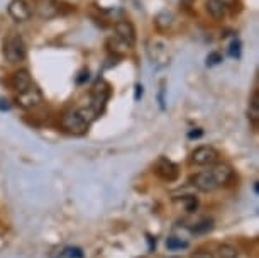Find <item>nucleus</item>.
I'll return each mask as SVG.
<instances>
[{
    "mask_svg": "<svg viewBox=\"0 0 259 258\" xmlns=\"http://www.w3.org/2000/svg\"><path fill=\"white\" fill-rule=\"evenodd\" d=\"M4 55L11 63H19L26 58V46H24V41L19 34L7 36V40L4 41Z\"/></svg>",
    "mask_w": 259,
    "mask_h": 258,
    "instance_id": "nucleus-1",
    "label": "nucleus"
},
{
    "mask_svg": "<svg viewBox=\"0 0 259 258\" xmlns=\"http://www.w3.org/2000/svg\"><path fill=\"white\" fill-rule=\"evenodd\" d=\"M61 126H63V129L68 131V133L76 134V136L85 134L87 129H89V124L81 119V116L78 114L76 110H70V113H66L65 116H63Z\"/></svg>",
    "mask_w": 259,
    "mask_h": 258,
    "instance_id": "nucleus-2",
    "label": "nucleus"
},
{
    "mask_svg": "<svg viewBox=\"0 0 259 258\" xmlns=\"http://www.w3.org/2000/svg\"><path fill=\"white\" fill-rule=\"evenodd\" d=\"M190 182H192V186L195 189H198L200 192H212L215 189H219V183L213 177L212 170H205V172H198L192 175Z\"/></svg>",
    "mask_w": 259,
    "mask_h": 258,
    "instance_id": "nucleus-3",
    "label": "nucleus"
},
{
    "mask_svg": "<svg viewBox=\"0 0 259 258\" xmlns=\"http://www.w3.org/2000/svg\"><path fill=\"white\" fill-rule=\"evenodd\" d=\"M42 102V92L36 85H31L27 90L17 94V104L22 109H34Z\"/></svg>",
    "mask_w": 259,
    "mask_h": 258,
    "instance_id": "nucleus-4",
    "label": "nucleus"
},
{
    "mask_svg": "<svg viewBox=\"0 0 259 258\" xmlns=\"http://www.w3.org/2000/svg\"><path fill=\"white\" fill-rule=\"evenodd\" d=\"M154 170H156V175H158L159 178H163L164 182H175L180 175L178 165L173 163L168 158H159Z\"/></svg>",
    "mask_w": 259,
    "mask_h": 258,
    "instance_id": "nucleus-5",
    "label": "nucleus"
},
{
    "mask_svg": "<svg viewBox=\"0 0 259 258\" xmlns=\"http://www.w3.org/2000/svg\"><path fill=\"white\" fill-rule=\"evenodd\" d=\"M219 160V152L212 146H200L192 153V162L195 165H200V167H205V165H215Z\"/></svg>",
    "mask_w": 259,
    "mask_h": 258,
    "instance_id": "nucleus-6",
    "label": "nucleus"
},
{
    "mask_svg": "<svg viewBox=\"0 0 259 258\" xmlns=\"http://www.w3.org/2000/svg\"><path fill=\"white\" fill-rule=\"evenodd\" d=\"M109 97H110L109 85H107L105 82H100V84H97L94 87V90H92V104H90V107L95 110L97 114H99L100 110H104V107L107 104V100H109Z\"/></svg>",
    "mask_w": 259,
    "mask_h": 258,
    "instance_id": "nucleus-7",
    "label": "nucleus"
},
{
    "mask_svg": "<svg viewBox=\"0 0 259 258\" xmlns=\"http://www.w3.org/2000/svg\"><path fill=\"white\" fill-rule=\"evenodd\" d=\"M34 12L41 19H55L60 14V4L56 0H34Z\"/></svg>",
    "mask_w": 259,
    "mask_h": 258,
    "instance_id": "nucleus-8",
    "label": "nucleus"
},
{
    "mask_svg": "<svg viewBox=\"0 0 259 258\" xmlns=\"http://www.w3.org/2000/svg\"><path fill=\"white\" fill-rule=\"evenodd\" d=\"M31 14L32 11L26 0H12V2L9 4V16H11L14 21L26 22L31 19Z\"/></svg>",
    "mask_w": 259,
    "mask_h": 258,
    "instance_id": "nucleus-9",
    "label": "nucleus"
},
{
    "mask_svg": "<svg viewBox=\"0 0 259 258\" xmlns=\"http://www.w3.org/2000/svg\"><path fill=\"white\" fill-rule=\"evenodd\" d=\"M114 29H115V34L119 40H122L125 45L133 46L136 43V29L134 26L131 24L129 21H119L114 24Z\"/></svg>",
    "mask_w": 259,
    "mask_h": 258,
    "instance_id": "nucleus-10",
    "label": "nucleus"
},
{
    "mask_svg": "<svg viewBox=\"0 0 259 258\" xmlns=\"http://www.w3.org/2000/svg\"><path fill=\"white\" fill-rule=\"evenodd\" d=\"M11 85H12V89L17 92V94L27 90L29 87L32 85V79H31V75H29V71L27 70L16 71L12 75V79H11Z\"/></svg>",
    "mask_w": 259,
    "mask_h": 258,
    "instance_id": "nucleus-11",
    "label": "nucleus"
},
{
    "mask_svg": "<svg viewBox=\"0 0 259 258\" xmlns=\"http://www.w3.org/2000/svg\"><path fill=\"white\" fill-rule=\"evenodd\" d=\"M212 173H213L215 180H217L219 187L227 186V183H229V180L232 178V168L229 167V165H226V163L215 165V167L212 168Z\"/></svg>",
    "mask_w": 259,
    "mask_h": 258,
    "instance_id": "nucleus-12",
    "label": "nucleus"
},
{
    "mask_svg": "<svg viewBox=\"0 0 259 258\" xmlns=\"http://www.w3.org/2000/svg\"><path fill=\"white\" fill-rule=\"evenodd\" d=\"M154 24H156V27L159 29V31H169L171 26L175 24V16H173V12H169V11H161L158 16L154 17Z\"/></svg>",
    "mask_w": 259,
    "mask_h": 258,
    "instance_id": "nucleus-13",
    "label": "nucleus"
},
{
    "mask_svg": "<svg viewBox=\"0 0 259 258\" xmlns=\"http://www.w3.org/2000/svg\"><path fill=\"white\" fill-rule=\"evenodd\" d=\"M205 7H207V12L213 19H222L226 16V4L222 0H207Z\"/></svg>",
    "mask_w": 259,
    "mask_h": 258,
    "instance_id": "nucleus-14",
    "label": "nucleus"
},
{
    "mask_svg": "<svg viewBox=\"0 0 259 258\" xmlns=\"http://www.w3.org/2000/svg\"><path fill=\"white\" fill-rule=\"evenodd\" d=\"M107 46H109V51L110 53H114V55L117 56H124L127 51H129V45H125L124 41L119 40V38H110L109 41H107Z\"/></svg>",
    "mask_w": 259,
    "mask_h": 258,
    "instance_id": "nucleus-15",
    "label": "nucleus"
},
{
    "mask_svg": "<svg viewBox=\"0 0 259 258\" xmlns=\"http://www.w3.org/2000/svg\"><path fill=\"white\" fill-rule=\"evenodd\" d=\"M249 121L256 126L259 124V94L257 92H254L252 94V99H251V104H249Z\"/></svg>",
    "mask_w": 259,
    "mask_h": 258,
    "instance_id": "nucleus-16",
    "label": "nucleus"
},
{
    "mask_svg": "<svg viewBox=\"0 0 259 258\" xmlns=\"http://www.w3.org/2000/svg\"><path fill=\"white\" fill-rule=\"evenodd\" d=\"M212 228H213V221L210 217H205L192 228V233H195V235H205V233L212 231Z\"/></svg>",
    "mask_w": 259,
    "mask_h": 258,
    "instance_id": "nucleus-17",
    "label": "nucleus"
},
{
    "mask_svg": "<svg viewBox=\"0 0 259 258\" xmlns=\"http://www.w3.org/2000/svg\"><path fill=\"white\" fill-rule=\"evenodd\" d=\"M239 256V251L236 246L232 245H221L219 246V258H237Z\"/></svg>",
    "mask_w": 259,
    "mask_h": 258,
    "instance_id": "nucleus-18",
    "label": "nucleus"
},
{
    "mask_svg": "<svg viewBox=\"0 0 259 258\" xmlns=\"http://www.w3.org/2000/svg\"><path fill=\"white\" fill-rule=\"evenodd\" d=\"M76 113L81 116V119L85 121V123L89 124V126L94 123V121L97 119V116H99L94 109H92V107H81V109H78Z\"/></svg>",
    "mask_w": 259,
    "mask_h": 258,
    "instance_id": "nucleus-19",
    "label": "nucleus"
},
{
    "mask_svg": "<svg viewBox=\"0 0 259 258\" xmlns=\"http://www.w3.org/2000/svg\"><path fill=\"white\" fill-rule=\"evenodd\" d=\"M166 248L168 250H182V248H188V241L182 240V238L171 236L166 240Z\"/></svg>",
    "mask_w": 259,
    "mask_h": 258,
    "instance_id": "nucleus-20",
    "label": "nucleus"
},
{
    "mask_svg": "<svg viewBox=\"0 0 259 258\" xmlns=\"http://www.w3.org/2000/svg\"><path fill=\"white\" fill-rule=\"evenodd\" d=\"M63 256L65 258H81L83 256V250L78 246H68L63 251Z\"/></svg>",
    "mask_w": 259,
    "mask_h": 258,
    "instance_id": "nucleus-21",
    "label": "nucleus"
},
{
    "mask_svg": "<svg viewBox=\"0 0 259 258\" xmlns=\"http://www.w3.org/2000/svg\"><path fill=\"white\" fill-rule=\"evenodd\" d=\"M221 61H222V55H221V53H217V51L208 53V56H207V66H215V65H219Z\"/></svg>",
    "mask_w": 259,
    "mask_h": 258,
    "instance_id": "nucleus-22",
    "label": "nucleus"
},
{
    "mask_svg": "<svg viewBox=\"0 0 259 258\" xmlns=\"http://www.w3.org/2000/svg\"><path fill=\"white\" fill-rule=\"evenodd\" d=\"M183 202H185V209H187L188 212H193L198 206V201L193 196H187L183 199Z\"/></svg>",
    "mask_w": 259,
    "mask_h": 258,
    "instance_id": "nucleus-23",
    "label": "nucleus"
},
{
    "mask_svg": "<svg viewBox=\"0 0 259 258\" xmlns=\"http://www.w3.org/2000/svg\"><path fill=\"white\" fill-rule=\"evenodd\" d=\"M229 55L232 58H239V55H241V43L237 40H234L231 43V46H229Z\"/></svg>",
    "mask_w": 259,
    "mask_h": 258,
    "instance_id": "nucleus-24",
    "label": "nucleus"
},
{
    "mask_svg": "<svg viewBox=\"0 0 259 258\" xmlns=\"http://www.w3.org/2000/svg\"><path fill=\"white\" fill-rule=\"evenodd\" d=\"M190 258H213V255L210 251H203V250H198L190 255Z\"/></svg>",
    "mask_w": 259,
    "mask_h": 258,
    "instance_id": "nucleus-25",
    "label": "nucleus"
},
{
    "mask_svg": "<svg viewBox=\"0 0 259 258\" xmlns=\"http://www.w3.org/2000/svg\"><path fill=\"white\" fill-rule=\"evenodd\" d=\"M141 97H143V85L138 84V85H136V95H134V100H141Z\"/></svg>",
    "mask_w": 259,
    "mask_h": 258,
    "instance_id": "nucleus-26",
    "label": "nucleus"
},
{
    "mask_svg": "<svg viewBox=\"0 0 259 258\" xmlns=\"http://www.w3.org/2000/svg\"><path fill=\"white\" fill-rule=\"evenodd\" d=\"M200 136H202V131H192V133L188 134V138H200Z\"/></svg>",
    "mask_w": 259,
    "mask_h": 258,
    "instance_id": "nucleus-27",
    "label": "nucleus"
},
{
    "mask_svg": "<svg viewBox=\"0 0 259 258\" xmlns=\"http://www.w3.org/2000/svg\"><path fill=\"white\" fill-rule=\"evenodd\" d=\"M0 109H2V110H4V109L9 110V109H11V105L7 104V100H4V99H2V100H0Z\"/></svg>",
    "mask_w": 259,
    "mask_h": 258,
    "instance_id": "nucleus-28",
    "label": "nucleus"
},
{
    "mask_svg": "<svg viewBox=\"0 0 259 258\" xmlns=\"http://www.w3.org/2000/svg\"><path fill=\"white\" fill-rule=\"evenodd\" d=\"M182 4H183V6H187V7H192L193 0H182Z\"/></svg>",
    "mask_w": 259,
    "mask_h": 258,
    "instance_id": "nucleus-29",
    "label": "nucleus"
}]
</instances>
